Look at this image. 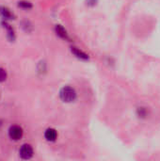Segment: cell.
Listing matches in <instances>:
<instances>
[{"mask_svg":"<svg viewBox=\"0 0 160 161\" xmlns=\"http://www.w3.org/2000/svg\"><path fill=\"white\" fill-rule=\"evenodd\" d=\"M59 95H60V98L63 102L69 103V102H73L75 99L76 92L71 87H64L60 90Z\"/></svg>","mask_w":160,"mask_h":161,"instance_id":"6da1fadb","label":"cell"},{"mask_svg":"<svg viewBox=\"0 0 160 161\" xmlns=\"http://www.w3.org/2000/svg\"><path fill=\"white\" fill-rule=\"evenodd\" d=\"M8 136L13 141H18L23 137V129L18 125H12L8 129Z\"/></svg>","mask_w":160,"mask_h":161,"instance_id":"7a4b0ae2","label":"cell"},{"mask_svg":"<svg viewBox=\"0 0 160 161\" xmlns=\"http://www.w3.org/2000/svg\"><path fill=\"white\" fill-rule=\"evenodd\" d=\"M19 154L23 159H29L33 156V148L29 144H24L20 148Z\"/></svg>","mask_w":160,"mask_h":161,"instance_id":"3957f363","label":"cell"},{"mask_svg":"<svg viewBox=\"0 0 160 161\" xmlns=\"http://www.w3.org/2000/svg\"><path fill=\"white\" fill-rule=\"evenodd\" d=\"M0 16L5 20H11L14 18V15L13 13L11 12V10L7 8V7H0Z\"/></svg>","mask_w":160,"mask_h":161,"instance_id":"277c9868","label":"cell"},{"mask_svg":"<svg viewBox=\"0 0 160 161\" xmlns=\"http://www.w3.org/2000/svg\"><path fill=\"white\" fill-rule=\"evenodd\" d=\"M44 138L46 139V141L48 142H55L56 139L58 138V133L55 129L53 128H49L45 131L44 133Z\"/></svg>","mask_w":160,"mask_h":161,"instance_id":"5b68a950","label":"cell"},{"mask_svg":"<svg viewBox=\"0 0 160 161\" xmlns=\"http://www.w3.org/2000/svg\"><path fill=\"white\" fill-rule=\"evenodd\" d=\"M56 32H57V34H58L60 38H62V39H68L67 31L65 30V28H64L62 25H56Z\"/></svg>","mask_w":160,"mask_h":161,"instance_id":"8992f818","label":"cell"},{"mask_svg":"<svg viewBox=\"0 0 160 161\" xmlns=\"http://www.w3.org/2000/svg\"><path fill=\"white\" fill-rule=\"evenodd\" d=\"M18 7L22 9H25V10H28V9H31L32 8V4L29 2V1H26V0H21L18 2Z\"/></svg>","mask_w":160,"mask_h":161,"instance_id":"52a82bcc","label":"cell"},{"mask_svg":"<svg viewBox=\"0 0 160 161\" xmlns=\"http://www.w3.org/2000/svg\"><path fill=\"white\" fill-rule=\"evenodd\" d=\"M3 25H4V27L7 29V32H8V38L9 39V40H14V31H13V29H12V27L7 23V22H3L2 23Z\"/></svg>","mask_w":160,"mask_h":161,"instance_id":"ba28073f","label":"cell"},{"mask_svg":"<svg viewBox=\"0 0 160 161\" xmlns=\"http://www.w3.org/2000/svg\"><path fill=\"white\" fill-rule=\"evenodd\" d=\"M72 52H73L77 58H82V59H87V58H88V56H87L84 52L80 51L79 49H77V48H75V47H74V48L72 49Z\"/></svg>","mask_w":160,"mask_h":161,"instance_id":"9c48e42d","label":"cell"},{"mask_svg":"<svg viewBox=\"0 0 160 161\" xmlns=\"http://www.w3.org/2000/svg\"><path fill=\"white\" fill-rule=\"evenodd\" d=\"M7 79V73L4 69L0 68V82H4Z\"/></svg>","mask_w":160,"mask_h":161,"instance_id":"30bf717a","label":"cell"},{"mask_svg":"<svg viewBox=\"0 0 160 161\" xmlns=\"http://www.w3.org/2000/svg\"><path fill=\"white\" fill-rule=\"evenodd\" d=\"M96 3H97V0H86V4L89 7H93L96 5Z\"/></svg>","mask_w":160,"mask_h":161,"instance_id":"8fae6325","label":"cell"}]
</instances>
